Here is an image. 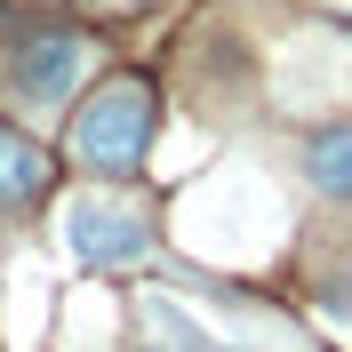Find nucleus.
<instances>
[{
    "label": "nucleus",
    "mask_w": 352,
    "mask_h": 352,
    "mask_svg": "<svg viewBox=\"0 0 352 352\" xmlns=\"http://www.w3.org/2000/svg\"><path fill=\"white\" fill-rule=\"evenodd\" d=\"M208 352H264V344H224V336H217V344H208Z\"/></svg>",
    "instance_id": "6"
},
{
    "label": "nucleus",
    "mask_w": 352,
    "mask_h": 352,
    "mask_svg": "<svg viewBox=\"0 0 352 352\" xmlns=\"http://www.w3.org/2000/svg\"><path fill=\"white\" fill-rule=\"evenodd\" d=\"M305 176L320 184V192H336V200H352V129H320L305 144Z\"/></svg>",
    "instance_id": "5"
},
{
    "label": "nucleus",
    "mask_w": 352,
    "mask_h": 352,
    "mask_svg": "<svg viewBox=\"0 0 352 352\" xmlns=\"http://www.w3.org/2000/svg\"><path fill=\"white\" fill-rule=\"evenodd\" d=\"M80 65H88V41H80V32H65V24L48 32V24H41V32L8 56V88H16L24 104H65L72 80H80Z\"/></svg>",
    "instance_id": "2"
},
{
    "label": "nucleus",
    "mask_w": 352,
    "mask_h": 352,
    "mask_svg": "<svg viewBox=\"0 0 352 352\" xmlns=\"http://www.w3.org/2000/svg\"><path fill=\"white\" fill-rule=\"evenodd\" d=\"M48 192V153L24 144L16 129H0V208H32Z\"/></svg>",
    "instance_id": "4"
},
{
    "label": "nucleus",
    "mask_w": 352,
    "mask_h": 352,
    "mask_svg": "<svg viewBox=\"0 0 352 352\" xmlns=\"http://www.w3.org/2000/svg\"><path fill=\"white\" fill-rule=\"evenodd\" d=\"M136 352H176V344H136Z\"/></svg>",
    "instance_id": "7"
},
{
    "label": "nucleus",
    "mask_w": 352,
    "mask_h": 352,
    "mask_svg": "<svg viewBox=\"0 0 352 352\" xmlns=\"http://www.w3.org/2000/svg\"><path fill=\"white\" fill-rule=\"evenodd\" d=\"M65 241L80 264H136L144 248H153V232H144V217L136 208H112V200H80L65 217Z\"/></svg>",
    "instance_id": "3"
},
{
    "label": "nucleus",
    "mask_w": 352,
    "mask_h": 352,
    "mask_svg": "<svg viewBox=\"0 0 352 352\" xmlns=\"http://www.w3.org/2000/svg\"><path fill=\"white\" fill-rule=\"evenodd\" d=\"M72 153H80V168H96V176H136L144 153H153V88L144 80L96 88V104L72 120Z\"/></svg>",
    "instance_id": "1"
}]
</instances>
